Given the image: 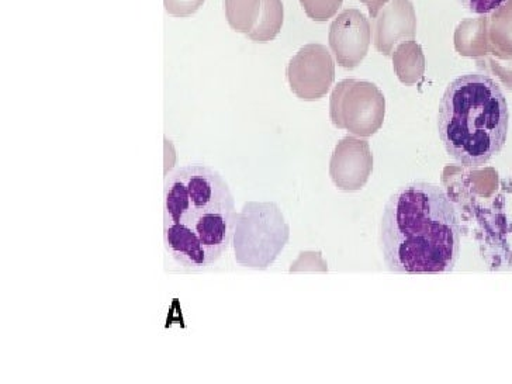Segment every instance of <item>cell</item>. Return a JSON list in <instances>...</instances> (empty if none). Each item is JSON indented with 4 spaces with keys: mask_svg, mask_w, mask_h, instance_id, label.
Instances as JSON below:
<instances>
[{
    "mask_svg": "<svg viewBox=\"0 0 512 384\" xmlns=\"http://www.w3.org/2000/svg\"><path fill=\"white\" fill-rule=\"evenodd\" d=\"M460 237L458 211L445 190L434 183H407L384 206L379 249L389 271L452 272L460 255Z\"/></svg>",
    "mask_w": 512,
    "mask_h": 384,
    "instance_id": "cell-1",
    "label": "cell"
},
{
    "mask_svg": "<svg viewBox=\"0 0 512 384\" xmlns=\"http://www.w3.org/2000/svg\"><path fill=\"white\" fill-rule=\"evenodd\" d=\"M237 210L230 185L213 166L175 169L164 186V240L176 264L206 271L234 237Z\"/></svg>",
    "mask_w": 512,
    "mask_h": 384,
    "instance_id": "cell-2",
    "label": "cell"
},
{
    "mask_svg": "<svg viewBox=\"0 0 512 384\" xmlns=\"http://www.w3.org/2000/svg\"><path fill=\"white\" fill-rule=\"evenodd\" d=\"M510 109L500 85L490 76L467 74L449 83L438 113V133L449 157L479 168L503 150Z\"/></svg>",
    "mask_w": 512,
    "mask_h": 384,
    "instance_id": "cell-3",
    "label": "cell"
},
{
    "mask_svg": "<svg viewBox=\"0 0 512 384\" xmlns=\"http://www.w3.org/2000/svg\"><path fill=\"white\" fill-rule=\"evenodd\" d=\"M275 207L272 204L248 203L237 216L233 244L235 258L240 265L264 268L271 264L275 252L264 241V235L286 237V227L279 217L271 227H266Z\"/></svg>",
    "mask_w": 512,
    "mask_h": 384,
    "instance_id": "cell-4",
    "label": "cell"
},
{
    "mask_svg": "<svg viewBox=\"0 0 512 384\" xmlns=\"http://www.w3.org/2000/svg\"><path fill=\"white\" fill-rule=\"evenodd\" d=\"M287 78L299 98H321L334 79V61L330 51L321 44L304 46L290 61Z\"/></svg>",
    "mask_w": 512,
    "mask_h": 384,
    "instance_id": "cell-5",
    "label": "cell"
},
{
    "mask_svg": "<svg viewBox=\"0 0 512 384\" xmlns=\"http://www.w3.org/2000/svg\"><path fill=\"white\" fill-rule=\"evenodd\" d=\"M328 40L338 64L352 69L368 54L372 27L361 10L347 9L331 23Z\"/></svg>",
    "mask_w": 512,
    "mask_h": 384,
    "instance_id": "cell-6",
    "label": "cell"
},
{
    "mask_svg": "<svg viewBox=\"0 0 512 384\" xmlns=\"http://www.w3.org/2000/svg\"><path fill=\"white\" fill-rule=\"evenodd\" d=\"M372 20L373 44L384 55L417 36V16L411 0H390Z\"/></svg>",
    "mask_w": 512,
    "mask_h": 384,
    "instance_id": "cell-7",
    "label": "cell"
},
{
    "mask_svg": "<svg viewBox=\"0 0 512 384\" xmlns=\"http://www.w3.org/2000/svg\"><path fill=\"white\" fill-rule=\"evenodd\" d=\"M332 119L351 112V126L355 130H372V121L379 120L383 110L382 96L369 83L344 82L332 96Z\"/></svg>",
    "mask_w": 512,
    "mask_h": 384,
    "instance_id": "cell-8",
    "label": "cell"
},
{
    "mask_svg": "<svg viewBox=\"0 0 512 384\" xmlns=\"http://www.w3.org/2000/svg\"><path fill=\"white\" fill-rule=\"evenodd\" d=\"M283 20H285V10H283L282 0H262L258 23L248 37L256 43L275 40L282 30Z\"/></svg>",
    "mask_w": 512,
    "mask_h": 384,
    "instance_id": "cell-9",
    "label": "cell"
},
{
    "mask_svg": "<svg viewBox=\"0 0 512 384\" xmlns=\"http://www.w3.org/2000/svg\"><path fill=\"white\" fill-rule=\"evenodd\" d=\"M394 67L404 82H414L424 72L425 58L420 44L414 40L400 43L393 55Z\"/></svg>",
    "mask_w": 512,
    "mask_h": 384,
    "instance_id": "cell-10",
    "label": "cell"
},
{
    "mask_svg": "<svg viewBox=\"0 0 512 384\" xmlns=\"http://www.w3.org/2000/svg\"><path fill=\"white\" fill-rule=\"evenodd\" d=\"M262 0H226L227 22L238 33L254 30L261 15Z\"/></svg>",
    "mask_w": 512,
    "mask_h": 384,
    "instance_id": "cell-11",
    "label": "cell"
},
{
    "mask_svg": "<svg viewBox=\"0 0 512 384\" xmlns=\"http://www.w3.org/2000/svg\"><path fill=\"white\" fill-rule=\"evenodd\" d=\"M300 3L311 20L323 23L337 15L344 0H300Z\"/></svg>",
    "mask_w": 512,
    "mask_h": 384,
    "instance_id": "cell-12",
    "label": "cell"
},
{
    "mask_svg": "<svg viewBox=\"0 0 512 384\" xmlns=\"http://www.w3.org/2000/svg\"><path fill=\"white\" fill-rule=\"evenodd\" d=\"M166 12L175 17H188L202 8L204 0H164Z\"/></svg>",
    "mask_w": 512,
    "mask_h": 384,
    "instance_id": "cell-13",
    "label": "cell"
},
{
    "mask_svg": "<svg viewBox=\"0 0 512 384\" xmlns=\"http://www.w3.org/2000/svg\"><path fill=\"white\" fill-rule=\"evenodd\" d=\"M463 8L476 15H491L501 6H504L508 0H458Z\"/></svg>",
    "mask_w": 512,
    "mask_h": 384,
    "instance_id": "cell-14",
    "label": "cell"
},
{
    "mask_svg": "<svg viewBox=\"0 0 512 384\" xmlns=\"http://www.w3.org/2000/svg\"><path fill=\"white\" fill-rule=\"evenodd\" d=\"M361 2L368 6L370 19H375V17L379 15L380 10H382L390 0H361Z\"/></svg>",
    "mask_w": 512,
    "mask_h": 384,
    "instance_id": "cell-15",
    "label": "cell"
}]
</instances>
